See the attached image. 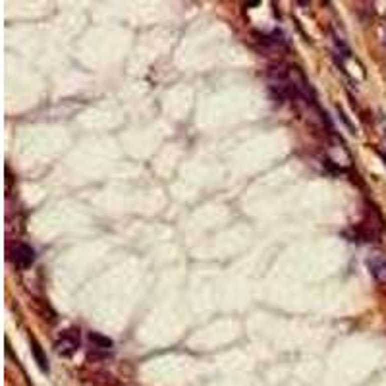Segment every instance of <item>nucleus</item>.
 Masks as SVG:
<instances>
[{
    "mask_svg": "<svg viewBox=\"0 0 386 386\" xmlns=\"http://www.w3.org/2000/svg\"><path fill=\"white\" fill-rule=\"evenodd\" d=\"M369 270L378 282H386V257H373L369 259Z\"/></svg>",
    "mask_w": 386,
    "mask_h": 386,
    "instance_id": "nucleus-3",
    "label": "nucleus"
},
{
    "mask_svg": "<svg viewBox=\"0 0 386 386\" xmlns=\"http://www.w3.org/2000/svg\"><path fill=\"white\" fill-rule=\"evenodd\" d=\"M14 263L20 268H29L35 263V249L27 243H18L14 249Z\"/></svg>",
    "mask_w": 386,
    "mask_h": 386,
    "instance_id": "nucleus-2",
    "label": "nucleus"
},
{
    "mask_svg": "<svg viewBox=\"0 0 386 386\" xmlns=\"http://www.w3.org/2000/svg\"><path fill=\"white\" fill-rule=\"evenodd\" d=\"M31 351H33V357L37 361V365H39V369L43 373H49V361L45 357V353H43V347L39 346V342L37 340H31Z\"/></svg>",
    "mask_w": 386,
    "mask_h": 386,
    "instance_id": "nucleus-4",
    "label": "nucleus"
},
{
    "mask_svg": "<svg viewBox=\"0 0 386 386\" xmlns=\"http://www.w3.org/2000/svg\"><path fill=\"white\" fill-rule=\"evenodd\" d=\"M80 349V330L68 328L56 340V353L62 357H70Z\"/></svg>",
    "mask_w": 386,
    "mask_h": 386,
    "instance_id": "nucleus-1",
    "label": "nucleus"
},
{
    "mask_svg": "<svg viewBox=\"0 0 386 386\" xmlns=\"http://www.w3.org/2000/svg\"><path fill=\"white\" fill-rule=\"evenodd\" d=\"M89 340H91L93 347H97V349H105V351L114 346V342H112L108 336H103V334H99V332L89 334Z\"/></svg>",
    "mask_w": 386,
    "mask_h": 386,
    "instance_id": "nucleus-5",
    "label": "nucleus"
}]
</instances>
